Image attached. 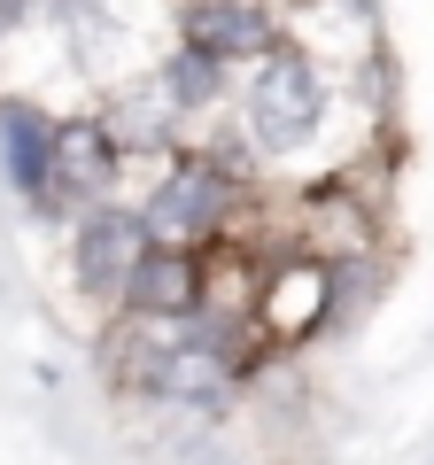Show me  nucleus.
I'll return each mask as SVG.
<instances>
[{"mask_svg": "<svg viewBox=\"0 0 434 465\" xmlns=\"http://www.w3.org/2000/svg\"><path fill=\"white\" fill-rule=\"evenodd\" d=\"M225 210H233V179H225L217 163H171V179L155 186L133 217L148 225L155 249H186V241H202Z\"/></svg>", "mask_w": 434, "mask_h": 465, "instance_id": "f257e3e1", "label": "nucleus"}, {"mask_svg": "<svg viewBox=\"0 0 434 465\" xmlns=\"http://www.w3.org/2000/svg\"><path fill=\"white\" fill-rule=\"evenodd\" d=\"M318 124V78L302 54H264V70L249 78V133L264 148H295Z\"/></svg>", "mask_w": 434, "mask_h": 465, "instance_id": "f03ea898", "label": "nucleus"}, {"mask_svg": "<svg viewBox=\"0 0 434 465\" xmlns=\"http://www.w3.org/2000/svg\"><path fill=\"white\" fill-rule=\"evenodd\" d=\"M109 171H117V140L94 133V124H70L47 140V171H39L32 194L47 210H78V202H109Z\"/></svg>", "mask_w": 434, "mask_h": 465, "instance_id": "7ed1b4c3", "label": "nucleus"}, {"mask_svg": "<svg viewBox=\"0 0 434 465\" xmlns=\"http://www.w3.org/2000/svg\"><path fill=\"white\" fill-rule=\"evenodd\" d=\"M148 249H155L148 225H140V217H124V210H109V217H94V225H85L78 272H85V287H101V295H124V280L140 272V256H148Z\"/></svg>", "mask_w": 434, "mask_h": 465, "instance_id": "20e7f679", "label": "nucleus"}, {"mask_svg": "<svg viewBox=\"0 0 434 465\" xmlns=\"http://www.w3.org/2000/svg\"><path fill=\"white\" fill-rule=\"evenodd\" d=\"M194 295H202V272L186 264L179 249H148L117 302H133L140 318H186V311H194Z\"/></svg>", "mask_w": 434, "mask_h": 465, "instance_id": "39448f33", "label": "nucleus"}, {"mask_svg": "<svg viewBox=\"0 0 434 465\" xmlns=\"http://www.w3.org/2000/svg\"><path fill=\"white\" fill-rule=\"evenodd\" d=\"M186 47L202 54H271V24L256 16V8H241V0H210V8H194L186 16Z\"/></svg>", "mask_w": 434, "mask_h": 465, "instance_id": "423d86ee", "label": "nucleus"}, {"mask_svg": "<svg viewBox=\"0 0 434 465\" xmlns=\"http://www.w3.org/2000/svg\"><path fill=\"white\" fill-rule=\"evenodd\" d=\"M326 311V264H287L264 295V326L271 333H302L311 318Z\"/></svg>", "mask_w": 434, "mask_h": 465, "instance_id": "0eeeda50", "label": "nucleus"}, {"mask_svg": "<svg viewBox=\"0 0 434 465\" xmlns=\"http://www.w3.org/2000/svg\"><path fill=\"white\" fill-rule=\"evenodd\" d=\"M0 140H8V171H16V186L32 194L39 186V171H47V124H39L32 109H0Z\"/></svg>", "mask_w": 434, "mask_h": 465, "instance_id": "6e6552de", "label": "nucleus"}]
</instances>
